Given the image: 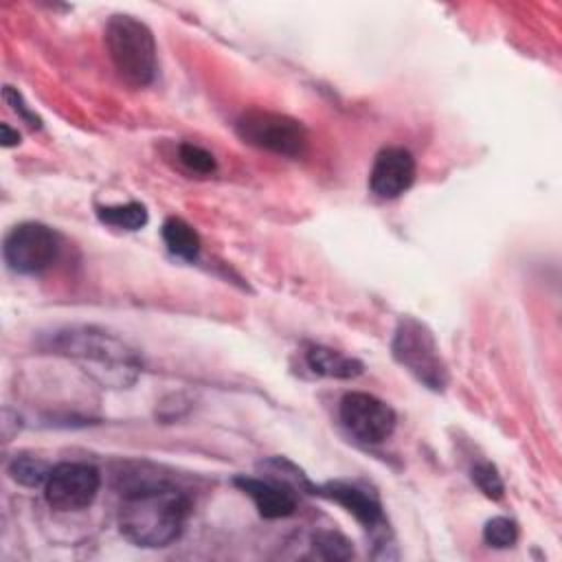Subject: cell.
<instances>
[{
	"label": "cell",
	"mask_w": 562,
	"mask_h": 562,
	"mask_svg": "<svg viewBox=\"0 0 562 562\" xmlns=\"http://www.w3.org/2000/svg\"><path fill=\"white\" fill-rule=\"evenodd\" d=\"M42 347L79 364L101 386L125 389L140 373L138 353L119 336L97 325H66L44 336Z\"/></svg>",
	"instance_id": "cell-1"
},
{
	"label": "cell",
	"mask_w": 562,
	"mask_h": 562,
	"mask_svg": "<svg viewBox=\"0 0 562 562\" xmlns=\"http://www.w3.org/2000/svg\"><path fill=\"white\" fill-rule=\"evenodd\" d=\"M189 514L191 501L182 490L165 481H147L123 494L119 529L136 547L162 549L180 538Z\"/></svg>",
	"instance_id": "cell-2"
},
{
	"label": "cell",
	"mask_w": 562,
	"mask_h": 562,
	"mask_svg": "<svg viewBox=\"0 0 562 562\" xmlns=\"http://www.w3.org/2000/svg\"><path fill=\"white\" fill-rule=\"evenodd\" d=\"M103 35L119 77L134 88L149 86L158 66L151 29L134 15L116 13L108 20Z\"/></svg>",
	"instance_id": "cell-3"
},
{
	"label": "cell",
	"mask_w": 562,
	"mask_h": 562,
	"mask_svg": "<svg viewBox=\"0 0 562 562\" xmlns=\"http://www.w3.org/2000/svg\"><path fill=\"white\" fill-rule=\"evenodd\" d=\"M393 360L406 369L419 384L441 393L450 382L448 364L441 356L430 327L415 316H402L395 325L391 340Z\"/></svg>",
	"instance_id": "cell-4"
},
{
	"label": "cell",
	"mask_w": 562,
	"mask_h": 562,
	"mask_svg": "<svg viewBox=\"0 0 562 562\" xmlns=\"http://www.w3.org/2000/svg\"><path fill=\"white\" fill-rule=\"evenodd\" d=\"M235 132L246 145L288 158L303 156L307 147V130L301 121L261 108L246 110L235 121Z\"/></svg>",
	"instance_id": "cell-5"
},
{
	"label": "cell",
	"mask_w": 562,
	"mask_h": 562,
	"mask_svg": "<svg viewBox=\"0 0 562 562\" xmlns=\"http://www.w3.org/2000/svg\"><path fill=\"white\" fill-rule=\"evenodd\" d=\"M57 255L59 235L42 222H22L13 226L2 244L4 263L18 274H40L55 263Z\"/></svg>",
	"instance_id": "cell-6"
},
{
	"label": "cell",
	"mask_w": 562,
	"mask_h": 562,
	"mask_svg": "<svg viewBox=\"0 0 562 562\" xmlns=\"http://www.w3.org/2000/svg\"><path fill=\"white\" fill-rule=\"evenodd\" d=\"M338 419L356 441L369 446L386 441L397 424L395 411L386 402L362 391H351L342 395L338 406Z\"/></svg>",
	"instance_id": "cell-7"
},
{
	"label": "cell",
	"mask_w": 562,
	"mask_h": 562,
	"mask_svg": "<svg viewBox=\"0 0 562 562\" xmlns=\"http://www.w3.org/2000/svg\"><path fill=\"white\" fill-rule=\"evenodd\" d=\"M101 487V474L94 465L83 461H64L53 465L44 498L57 512H79L92 505Z\"/></svg>",
	"instance_id": "cell-8"
},
{
	"label": "cell",
	"mask_w": 562,
	"mask_h": 562,
	"mask_svg": "<svg viewBox=\"0 0 562 562\" xmlns=\"http://www.w3.org/2000/svg\"><path fill=\"white\" fill-rule=\"evenodd\" d=\"M312 494H318L336 505H340L345 512H349L367 531L371 533H386V516L380 498L364 490L358 483L349 481H327L323 485H314Z\"/></svg>",
	"instance_id": "cell-9"
},
{
	"label": "cell",
	"mask_w": 562,
	"mask_h": 562,
	"mask_svg": "<svg viewBox=\"0 0 562 562\" xmlns=\"http://www.w3.org/2000/svg\"><path fill=\"white\" fill-rule=\"evenodd\" d=\"M415 182V158L404 147H384L378 151L371 173L369 189L382 200H395L404 195Z\"/></svg>",
	"instance_id": "cell-10"
},
{
	"label": "cell",
	"mask_w": 562,
	"mask_h": 562,
	"mask_svg": "<svg viewBox=\"0 0 562 562\" xmlns=\"http://www.w3.org/2000/svg\"><path fill=\"white\" fill-rule=\"evenodd\" d=\"M233 483L255 503L259 516L263 518H285L296 512V496L290 483L281 479H259V476H235Z\"/></svg>",
	"instance_id": "cell-11"
},
{
	"label": "cell",
	"mask_w": 562,
	"mask_h": 562,
	"mask_svg": "<svg viewBox=\"0 0 562 562\" xmlns=\"http://www.w3.org/2000/svg\"><path fill=\"white\" fill-rule=\"evenodd\" d=\"M303 360H305V367L314 375H321V378L353 380V378L362 375V371H364V364L358 358L347 356V353L325 347V345H314V342L305 345Z\"/></svg>",
	"instance_id": "cell-12"
},
{
	"label": "cell",
	"mask_w": 562,
	"mask_h": 562,
	"mask_svg": "<svg viewBox=\"0 0 562 562\" xmlns=\"http://www.w3.org/2000/svg\"><path fill=\"white\" fill-rule=\"evenodd\" d=\"M160 235H162V241L167 246V250L182 259V261H195L198 255H200V235L195 233V228L184 222L182 217H167L162 222V228H160Z\"/></svg>",
	"instance_id": "cell-13"
},
{
	"label": "cell",
	"mask_w": 562,
	"mask_h": 562,
	"mask_svg": "<svg viewBox=\"0 0 562 562\" xmlns=\"http://www.w3.org/2000/svg\"><path fill=\"white\" fill-rule=\"evenodd\" d=\"M99 222L119 231H140L147 222V209L140 202H125V204H108L97 209Z\"/></svg>",
	"instance_id": "cell-14"
},
{
	"label": "cell",
	"mask_w": 562,
	"mask_h": 562,
	"mask_svg": "<svg viewBox=\"0 0 562 562\" xmlns=\"http://www.w3.org/2000/svg\"><path fill=\"white\" fill-rule=\"evenodd\" d=\"M50 465L37 457H31V454H15L11 461H9V476L24 485V487H40L46 483L48 474H50Z\"/></svg>",
	"instance_id": "cell-15"
},
{
	"label": "cell",
	"mask_w": 562,
	"mask_h": 562,
	"mask_svg": "<svg viewBox=\"0 0 562 562\" xmlns=\"http://www.w3.org/2000/svg\"><path fill=\"white\" fill-rule=\"evenodd\" d=\"M312 549L323 560H349L353 558L351 542L331 529H321L312 536Z\"/></svg>",
	"instance_id": "cell-16"
},
{
	"label": "cell",
	"mask_w": 562,
	"mask_h": 562,
	"mask_svg": "<svg viewBox=\"0 0 562 562\" xmlns=\"http://www.w3.org/2000/svg\"><path fill=\"white\" fill-rule=\"evenodd\" d=\"M483 540L492 549H509L518 540V525L507 516H494L483 527Z\"/></svg>",
	"instance_id": "cell-17"
},
{
	"label": "cell",
	"mask_w": 562,
	"mask_h": 562,
	"mask_svg": "<svg viewBox=\"0 0 562 562\" xmlns=\"http://www.w3.org/2000/svg\"><path fill=\"white\" fill-rule=\"evenodd\" d=\"M470 476H472V483L483 492L485 498H490V501H501L503 498L505 483H503L494 463H490V461L474 463L472 470H470Z\"/></svg>",
	"instance_id": "cell-18"
},
{
	"label": "cell",
	"mask_w": 562,
	"mask_h": 562,
	"mask_svg": "<svg viewBox=\"0 0 562 562\" xmlns=\"http://www.w3.org/2000/svg\"><path fill=\"white\" fill-rule=\"evenodd\" d=\"M178 158L180 162L193 171V173H200V176H209L217 169V162H215V156L211 151H206L204 147L200 145H193V143H182L178 147Z\"/></svg>",
	"instance_id": "cell-19"
},
{
	"label": "cell",
	"mask_w": 562,
	"mask_h": 562,
	"mask_svg": "<svg viewBox=\"0 0 562 562\" xmlns=\"http://www.w3.org/2000/svg\"><path fill=\"white\" fill-rule=\"evenodd\" d=\"M2 97H4V101H7V105L29 125V127H40L42 125V121H40V116L24 103V99H22V94L18 92V88H13V86H4V90H2Z\"/></svg>",
	"instance_id": "cell-20"
},
{
	"label": "cell",
	"mask_w": 562,
	"mask_h": 562,
	"mask_svg": "<svg viewBox=\"0 0 562 562\" xmlns=\"http://www.w3.org/2000/svg\"><path fill=\"white\" fill-rule=\"evenodd\" d=\"M0 134H2V147H13V145H18L20 143V134L18 132H13L7 123H2L0 125Z\"/></svg>",
	"instance_id": "cell-21"
}]
</instances>
